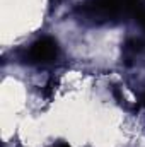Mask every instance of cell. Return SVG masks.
<instances>
[{
	"mask_svg": "<svg viewBox=\"0 0 145 147\" xmlns=\"http://www.w3.org/2000/svg\"><path fill=\"white\" fill-rule=\"evenodd\" d=\"M145 51V43L138 38H128L123 43V60L126 65H133L137 63V60L142 57Z\"/></svg>",
	"mask_w": 145,
	"mask_h": 147,
	"instance_id": "3",
	"label": "cell"
},
{
	"mask_svg": "<svg viewBox=\"0 0 145 147\" xmlns=\"http://www.w3.org/2000/svg\"><path fill=\"white\" fill-rule=\"evenodd\" d=\"M133 17H135V21L142 26V29L145 31V5L142 3L137 10H135V14H133Z\"/></svg>",
	"mask_w": 145,
	"mask_h": 147,
	"instance_id": "4",
	"label": "cell"
},
{
	"mask_svg": "<svg viewBox=\"0 0 145 147\" xmlns=\"http://www.w3.org/2000/svg\"><path fill=\"white\" fill-rule=\"evenodd\" d=\"M50 2H51V5H53V7H56V5H58V2H60V0H50Z\"/></svg>",
	"mask_w": 145,
	"mask_h": 147,
	"instance_id": "6",
	"label": "cell"
},
{
	"mask_svg": "<svg viewBox=\"0 0 145 147\" xmlns=\"http://www.w3.org/2000/svg\"><path fill=\"white\" fill-rule=\"evenodd\" d=\"M53 147H70L68 144H65V142H58V144H55Z\"/></svg>",
	"mask_w": 145,
	"mask_h": 147,
	"instance_id": "5",
	"label": "cell"
},
{
	"mask_svg": "<svg viewBox=\"0 0 145 147\" xmlns=\"http://www.w3.org/2000/svg\"><path fill=\"white\" fill-rule=\"evenodd\" d=\"M142 0H85L77 7V17L87 24H108L135 14Z\"/></svg>",
	"mask_w": 145,
	"mask_h": 147,
	"instance_id": "1",
	"label": "cell"
},
{
	"mask_svg": "<svg viewBox=\"0 0 145 147\" xmlns=\"http://www.w3.org/2000/svg\"><path fill=\"white\" fill-rule=\"evenodd\" d=\"M142 103H144V106H145V94H144V98H142Z\"/></svg>",
	"mask_w": 145,
	"mask_h": 147,
	"instance_id": "7",
	"label": "cell"
},
{
	"mask_svg": "<svg viewBox=\"0 0 145 147\" xmlns=\"http://www.w3.org/2000/svg\"><path fill=\"white\" fill-rule=\"evenodd\" d=\"M58 43L53 38L43 36L29 46V50L26 51V60L36 65H48L58 58Z\"/></svg>",
	"mask_w": 145,
	"mask_h": 147,
	"instance_id": "2",
	"label": "cell"
}]
</instances>
